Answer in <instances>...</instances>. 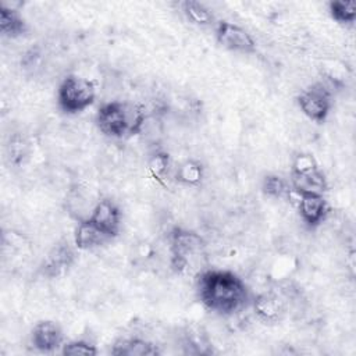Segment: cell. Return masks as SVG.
I'll return each instance as SVG.
<instances>
[{"label": "cell", "instance_id": "obj_2", "mask_svg": "<svg viewBox=\"0 0 356 356\" xmlns=\"http://www.w3.org/2000/svg\"><path fill=\"white\" fill-rule=\"evenodd\" d=\"M143 107L129 102H110L96 114L97 128L107 136L124 138L136 135L145 124Z\"/></svg>", "mask_w": 356, "mask_h": 356}, {"label": "cell", "instance_id": "obj_1", "mask_svg": "<svg viewBox=\"0 0 356 356\" xmlns=\"http://www.w3.org/2000/svg\"><path fill=\"white\" fill-rule=\"evenodd\" d=\"M196 288L200 302L209 310L224 316L239 312L250 300V293L243 280L227 270H206L200 273Z\"/></svg>", "mask_w": 356, "mask_h": 356}, {"label": "cell", "instance_id": "obj_15", "mask_svg": "<svg viewBox=\"0 0 356 356\" xmlns=\"http://www.w3.org/2000/svg\"><path fill=\"white\" fill-rule=\"evenodd\" d=\"M0 31L4 36L17 38L26 32V22L13 6L0 3Z\"/></svg>", "mask_w": 356, "mask_h": 356}, {"label": "cell", "instance_id": "obj_5", "mask_svg": "<svg viewBox=\"0 0 356 356\" xmlns=\"http://www.w3.org/2000/svg\"><path fill=\"white\" fill-rule=\"evenodd\" d=\"M204 248L202 236L185 228H174L170 232L171 267L177 273H184L189 266V257L196 256Z\"/></svg>", "mask_w": 356, "mask_h": 356}, {"label": "cell", "instance_id": "obj_13", "mask_svg": "<svg viewBox=\"0 0 356 356\" xmlns=\"http://www.w3.org/2000/svg\"><path fill=\"white\" fill-rule=\"evenodd\" d=\"M74 261V252L68 243H60L54 246L43 261V273L49 277L63 274Z\"/></svg>", "mask_w": 356, "mask_h": 356}, {"label": "cell", "instance_id": "obj_21", "mask_svg": "<svg viewBox=\"0 0 356 356\" xmlns=\"http://www.w3.org/2000/svg\"><path fill=\"white\" fill-rule=\"evenodd\" d=\"M170 157L164 152H157L152 156L149 161V170L152 171L153 177L159 181H163L170 174Z\"/></svg>", "mask_w": 356, "mask_h": 356}, {"label": "cell", "instance_id": "obj_18", "mask_svg": "<svg viewBox=\"0 0 356 356\" xmlns=\"http://www.w3.org/2000/svg\"><path fill=\"white\" fill-rule=\"evenodd\" d=\"M181 8L185 17L196 25H210L214 22L213 13L203 4L195 0H186L181 3Z\"/></svg>", "mask_w": 356, "mask_h": 356}, {"label": "cell", "instance_id": "obj_19", "mask_svg": "<svg viewBox=\"0 0 356 356\" xmlns=\"http://www.w3.org/2000/svg\"><path fill=\"white\" fill-rule=\"evenodd\" d=\"M328 10H330L331 17L341 24H352L356 18V3L355 1L334 0V1H330Z\"/></svg>", "mask_w": 356, "mask_h": 356}, {"label": "cell", "instance_id": "obj_7", "mask_svg": "<svg viewBox=\"0 0 356 356\" xmlns=\"http://www.w3.org/2000/svg\"><path fill=\"white\" fill-rule=\"evenodd\" d=\"M216 38L217 42L227 50L238 53L256 51V42L253 40L250 33L236 24L220 21L216 28Z\"/></svg>", "mask_w": 356, "mask_h": 356}, {"label": "cell", "instance_id": "obj_3", "mask_svg": "<svg viewBox=\"0 0 356 356\" xmlns=\"http://www.w3.org/2000/svg\"><path fill=\"white\" fill-rule=\"evenodd\" d=\"M291 188L296 195H323L327 191L325 175L312 154L295 156L291 167Z\"/></svg>", "mask_w": 356, "mask_h": 356}, {"label": "cell", "instance_id": "obj_11", "mask_svg": "<svg viewBox=\"0 0 356 356\" xmlns=\"http://www.w3.org/2000/svg\"><path fill=\"white\" fill-rule=\"evenodd\" d=\"M298 209L309 227H316L325 218L328 206L323 195H298Z\"/></svg>", "mask_w": 356, "mask_h": 356}, {"label": "cell", "instance_id": "obj_16", "mask_svg": "<svg viewBox=\"0 0 356 356\" xmlns=\"http://www.w3.org/2000/svg\"><path fill=\"white\" fill-rule=\"evenodd\" d=\"M185 345L189 348V353L195 355H210L213 352L211 342L206 331L199 325H189L185 330Z\"/></svg>", "mask_w": 356, "mask_h": 356}, {"label": "cell", "instance_id": "obj_9", "mask_svg": "<svg viewBox=\"0 0 356 356\" xmlns=\"http://www.w3.org/2000/svg\"><path fill=\"white\" fill-rule=\"evenodd\" d=\"M63 330L61 327L50 320L38 323L31 334V341L35 349L40 352H53L63 346Z\"/></svg>", "mask_w": 356, "mask_h": 356}, {"label": "cell", "instance_id": "obj_6", "mask_svg": "<svg viewBox=\"0 0 356 356\" xmlns=\"http://www.w3.org/2000/svg\"><path fill=\"white\" fill-rule=\"evenodd\" d=\"M302 113L316 122H323L332 107L331 90L323 82H316L298 96Z\"/></svg>", "mask_w": 356, "mask_h": 356}, {"label": "cell", "instance_id": "obj_4", "mask_svg": "<svg viewBox=\"0 0 356 356\" xmlns=\"http://www.w3.org/2000/svg\"><path fill=\"white\" fill-rule=\"evenodd\" d=\"M95 99L96 89L93 82L78 75H68L64 78L57 93L60 108L68 114L83 111L95 102Z\"/></svg>", "mask_w": 356, "mask_h": 356}, {"label": "cell", "instance_id": "obj_12", "mask_svg": "<svg viewBox=\"0 0 356 356\" xmlns=\"http://www.w3.org/2000/svg\"><path fill=\"white\" fill-rule=\"evenodd\" d=\"M111 238L104 234L100 228H97L89 218L82 220L74 234V242L78 249L88 250V249H95L106 242H108Z\"/></svg>", "mask_w": 356, "mask_h": 356}, {"label": "cell", "instance_id": "obj_8", "mask_svg": "<svg viewBox=\"0 0 356 356\" xmlns=\"http://www.w3.org/2000/svg\"><path fill=\"white\" fill-rule=\"evenodd\" d=\"M89 220L111 239L120 232L121 211L111 199H102L92 210Z\"/></svg>", "mask_w": 356, "mask_h": 356}, {"label": "cell", "instance_id": "obj_22", "mask_svg": "<svg viewBox=\"0 0 356 356\" xmlns=\"http://www.w3.org/2000/svg\"><path fill=\"white\" fill-rule=\"evenodd\" d=\"M61 353L65 356H76V355L93 356V355H97V349L90 342L78 339V341H71L68 343H64Z\"/></svg>", "mask_w": 356, "mask_h": 356}, {"label": "cell", "instance_id": "obj_17", "mask_svg": "<svg viewBox=\"0 0 356 356\" xmlns=\"http://www.w3.org/2000/svg\"><path fill=\"white\" fill-rule=\"evenodd\" d=\"M175 179L184 185L196 186L203 181L204 167L197 160H185L175 170Z\"/></svg>", "mask_w": 356, "mask_h": 356}, {"label": "cell", "instance_id": "obj_20", "mask_svg": "<svg viewBox=\"0 0 356 356\" xmlns=\"http://www.w3.org/2000/svg\"><path fill=\"white\" fill-rule=\"evenodd\" d=\"M261 189L266 195H268L271 197H282V196L289 193L291 185L281 175L268 174L263 178Z\"/></svg>", "mask_w": 356, "mask_h": 356}, {"label": "cell", "instance_id": "obj_14", "mask_svg": "<svg viewBox=\"0 0 356 356\" xmlns=\"http://www.w3.org/2000/svg\"><path fill=\"white\" fill-rule=\"evenodd\" d=\"M159 348L140 338H128L118 339L111 349V355L115 356H154L159 355Z\"/></svg>", "mask_w": 356, "mask_h": 356}, {"label": "cell", "instance_id": "obj_10", "mask_svg": "<svg viewBox=\"0 0 356 356\" xmlns=\"http://www.w3.org/2000/svg\"><path fill=\"white\" fill-rule=\"evenodd\" d=\"M253 309L256 316L263 323H268V324L278 323L286 312L285 302L282 300L281 296H278L274 292L259 293L253 299Z\"/></svg>", "mask_w": 356, "mask_h": 356}]
</instances>
